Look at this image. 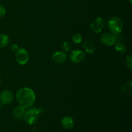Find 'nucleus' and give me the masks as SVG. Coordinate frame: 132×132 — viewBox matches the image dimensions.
Wrapping results in <instances>:
<instances>
[{"instance_id":"nucleus-1","label":"nucleus","mask_w":132,"mask_h":132,"mask_svg":"<svg viewBox=\"0 0 132 132\" xmlns=\"http://www.w3.org/2000/svg\"><path fill=\"white\" fill-rule=\"evenodd\" d=\"M15 97L19 105L28 109L34 104L36 97L33 90L29 88L23 87L17 91Z\"/></svg>"},{"instance_id":"nucleus-2","label":"nucleus","mask_w":132,"mask_h":132,"mask_svg":"<svg viewBox=\"0 0 132 132\" xmlns=\"http://www.w3.org/2000/svg\"><path fill=\"white\" fill-rule=\"evenodd\" d=\"M108 27L111 33L115 35L119 34L123 30V22L119 17H112L108 22Z\"/></svg>"},{"instance_id":"nucleus-3","label":"nucleus","mask_w":132,"mask_h":132,"mask_svg":"<svg viewBox=\"0 0 132 132\" xmlns=\"http://www.w3.org/2000/svg\"><path fill=\"white\" fill-rule=\"evenodd\" d=\"M40 112L37 108H30L26 110L24 116V119L28 125H32L36 123L39 119Z\"/></svg>"},{"instance_id":"nucleus-4","label":"nucleus","mask_w":132,"mask_h":132,"mask_svg":"<svg viewBox=\"0 0 132 132\" xmlns=\"http://www.w3.org/2000/svg\"><path fill=\"white\" fill-rule=\"evenodd\" d=\"M29 59V54L24 48H19L15 52V60L20 65L26 64Z\"/></svg>"},{"instance_id":"nucleus-5","label":"nucleus","mask_w":132,"mask_h":132,"mask_svg":"<svg viewBox=\"0 0 132 132\" xmlns=\"http://www.w3.org/2000/svg\"><path fill=\"white\" fill-rule=\"evenodd\" d=\"M104 27V19L101 17L95 18L89 26V28L92 32L98 34L103 30Z\"/></svg>"},{"instance_id":"nucleus-6","label":"nucleus","mask_w":132,"mask_h":132,"mask_svg":"<svg viewBox=\"0 0 132 132\" xmlns=\"http://www.w3.org/2000/svg\"><path fill=\"white\" fill-rule=\"evenodd\" d=\"M100 41L103 45L111 46L114 45V44L117 42V38L116 35L113 34L110 32H106L101 36Z\"/></svg>"},{"instance_id":"nucleus-7","label":"nucleus","mask_w":132,"mask_h":132,"mask_svg":"<svg viewBox=\"0 0 132 132\" xmlns=\"http://www.w3.org/2000/svg\"><path fill=\"white\" fill-rule=\"evenodd\" d=\"M85 59V52L81 50H73L70 54V59L73 63H80Z\"/></svg>"},{"instance_id":"nucleus-8","label":"nucleus","mask_w":132,"mask_h":132,"mask_svg":"<svg viewBox=\"0 0 132 132\" xmlns=\"http://www.w3.org/2000/svg\"><path fill=\"white\" fill-rule=\"evenodd\" d=\"M13 99H14V94L12 92L9 90H3L0 94V102L5 105L10 104Z\"/></svg>"},{"instance_id":"nucleus-9","label":"nucleus","mask_w":132,"mask_h":132,"mask_svg":"<svg viewBox=\"0 0 132 132\" xmlns=\"http://www.w3.org/2000/svg\"><path fill=\"white\" fill-rule=\"evenodd\" d=\"M52 59L57 64H62L67 59V55L64 51H58L53 54Z\"/></svg>"},{"instance_id":"nucleus-10","label":"nucleus","mask_w":132,"mask_h":132,"mask_svg":"<svg viewBox=\"0 0 132 132\" xmlns=\"http://www.w3.org/2000/svg\"><path fill=\"white\" fill-rule=\"evenodd\" d=\"M75 125V121L70 116H65L61 120V125L63 128L69 130L72 128Z\"/></svg>"},{"instance_id":"nucleus-11","label":"nucleus","mask_w":132,"mask_h":132,"mask_svg":"<svg viewBox=\"0 0 132 132\" xmlns=\"http://www.w3.org/2000/svg\"><path fill=\"white\" fill-rule=\"evenodd\" d=\"M25 112L26 108H24L22 106L19 105L15 107L12 111V116L14 118L17 119H21L24 117Z\"/></svg>"},{"instance_id":"nucleus-12","label":"nucleus","mask_w":132,"mask_h":132,"mask_svg":"<svg viewBox=\"0 0 132 132\" xmlns=\"http://www.w3.org/2000/svg\"><path fill=\"white\" fill-rule=\"evenodd\" d=\"M83 48L86 52L88 54H93L95 50V44L91 40H86L83 43Z\"/></svg>"},{"instance_id":"nucleus-13","label":"nucleus","mask_w":132,"mask_h":132,"mask_svg":"<svg viewBox=\"0 0 132 132\" xmlns=\"http://www.w3.org/2000/svg\"><path fill=\"white\" fill-rule=\"evenodd\" d=\"M114 47L116 51L117 52H118L119 54H124L126 52V46L123 43L116 42V43L114 44Z\"/></svg>"},{"instance_id":"nucleus-14","label":"nucleus","mask_w":132,"mask_h":132,"mask_svg":"<svg viewBox=\"0 0 132 132\" xmlns=\"http://www.w3.org/2000/svg\"><path fill=\"white\" fill-rule=\"evenodd\" d=\"M121 90L122 92L125 94H131L132 92V82L131 81H129V82H126L125 85H122V88H121Z\"/></svg>"},{"instance_id":"nucleus-15","label":"nucleus","mask_w":132,"mask_h":132,"mask_svg":"<svg viewBox=\"0 0 132 132\" xmlns=\"http://www.w3.org/2000/svg\"><path fill=\"white\" fill-rule=\"evenodd\" d=\"M9 43V37L6 34H0V48L6 47Z\"/></svg>"},{"instance_id":"nucleus-16","label":"nucleus","mask_w":132,"mask_h":132,"mask_svg":"<svg viewBox=\"0 0 132 132\" xmlns=\"http://www.w3.org/2000/svg\"><path fill=\"white\" fill-rule=\"evenodd\" d=\"M72 41L74 43L79 44L82 41V37L79 34H76L72 37Z\"/></svg>"},{"instance_id":"nucleus-17","label":"nucleus","mask_w":132,"mask_h":132,"mask_svg":"<svg viewBox=\"0 0 132 132\" xmlns=\"http://www.w3.org/2000/svg\"><path fill=\"white\" fill-rule=\"evenodd\" d=\"M125 64L127 68H128L130 70H132V56L131 55H128L125 59Z\"/></svg>"},{"instance_id":"nucleus-18","label":"nucleus","mask_w":132,"mask_h":132,"mask_svg":"<svg viewBox=\"0 0 132 132\" xmlns=\"http://www.w3.org/2000/svg\"><path fill=\"white\" fill-rule=\"evenodd\" d=\"M62 48H63L64 52H69L72 49V44L69 41H65L62 44Z\"/></svg>"},{"instance_id":"nucleus-19","label":"nucleus","mask_w":132,"mask_h":132,"mask_svg":"<svg viewBox=\"0 0 132 132\" xmlns=\"http://www.w3.org/2000/svg\"><path fill=\"white\" fill-rule=\"evenodd\" d=\"M6 14V9L3 5H0V18H2Z\"/></svg>"},{"instance_id":"nucleus-20","label":"nucleus","mask_w":132,"mask_h":132,"mask_svg":"<svg viewBox=\"0 0 132 132\" xmlns=\"http://www.w3.org/2000/svg\"><path fill=\"white\" fill-rule=\"evenodd\" d=\"M19 48V46H18V45H16V44H14V45H12L11 46V50L13 52H16Z\"/></svg>"},{"instance_id":"nucleus-21","label":"nucleus","mask_w":132,"mask_h":132,"mask_svg":"<svg viewBox=\"0 0 132 132\" xmlns=\"http://www.w3.org/2000/svg\"><path fill=\"white\" fill-rule=\"evenodd\" d=\"M129 1H130V3H132V0H129Z\"/></svg>"},{"instance_id":"nucleus-22","label":"nucleus","mask_w":132,"mask_h":132,"mask_svg":"<svg viewBox=\"0 0 132 132\" xmlns=\"http://www.w3.org/2000/svg\"><path fill=\"white\" fill-rule=\"evenodd\" d=\"M1 78H0V85H1Z\"/></svg>"}]
</instances>
